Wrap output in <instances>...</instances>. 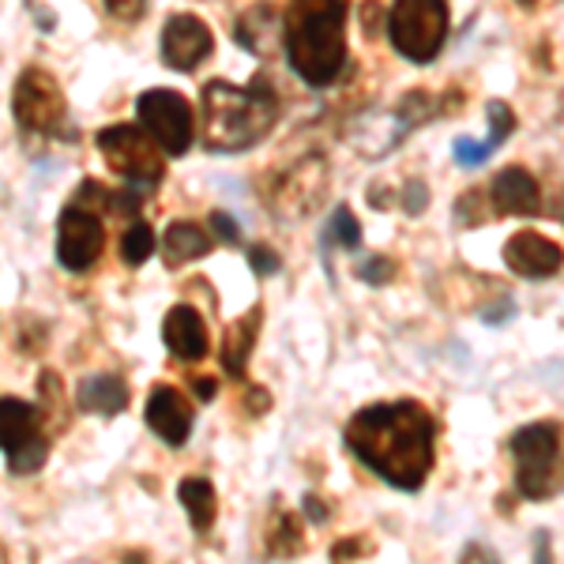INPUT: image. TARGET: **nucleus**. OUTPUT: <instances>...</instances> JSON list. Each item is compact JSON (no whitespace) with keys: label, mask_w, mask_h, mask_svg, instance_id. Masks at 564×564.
Listing matches in <instances>:
<instances>
[{"label":"nucleus","mask_w":564,"mask_h":564,"mask_svg":"<svg viewBox=\"0 0 564 564\" xmlns=\"http://www.w3.org/2000/svg\"><path fill=\"white\" fill-rule=\"evenodd\" d=\"M358 279L369 282V286H384V282L395 279V260L388 257H366L358 263Z\"/></svg>","instance_id":"obj_26"},{"label":"nucleus","mask_w":564,"mask_h":564,"mask_svg":"<svg viewBox=\"0 0 564 564\" xmlns=\"http://www.w3.org/2000/svg\"><path fill=\"white\" fill-rule=\"evenodd\" d=\"M106 245V230L102 218L90 212L87 204H72L61 212L57 223V260L61 268L72 271V275H84L98 263Z\"/></svg>","instance_id":"obj_9"},{"label":"nucleus","mask_w":564,"mask_h":564,"mask_svg":"<svg viewBox=\"0 0 564 564\" xmlns=\"http://www.w3.org/2000/svg\"><path fill=\"white\" fill-rule=\"evenodd\" d=\"M181 505H185L188 520H193L196 531H212L215 516H218V497H215V486L207 478H185L177 489Z\"/></svg>","instance_id":"obj_21"},{"label":"nucleus","mask_w":564,"mask_h":564,"mask_svg":"<svg viewBox=\"0 0 564 564\" xmlns=\"http://www.w3.org/2000/svg\"><path fill=\"white\" fill-rule=\"evenodd\" d=\"M95 143H98V151H102L106 166L113 170V174H121L129 185L154 188L166 177L162 148L143 129H135V124H109V129L95 135Z\"/></svg>","instance_id":"obj_6"},{"label":"nucleus","mask_w":564,"mask_h":564,"mask_svg":"<svg viewBox=\"0 0 564 564\" xmlns=\"http://www.w3.org/2000/svg\"><path fill=\"white\" fill-rule=\"evenodd\" d=\"M324 193H327L324 159H305L279 177L275 193H271V212L279 218H286V223H297V218L313 215L316 207H321Z\"/></svg>","instance_id":"obj_10"},{"label":"nucleus","mask_w":564,"mask_h":564,"mask_svg":"<svg viewBox=\"0 0 564 564\" xmlns=\"http://www.w3.org/2000/svg\"><path fill=\"white\" fill-rule=\"evenodd\" d=\"M358 553H366V542H361V539H354V542H335V545H332V557H335V561L358 557Z\"/></svg>","instance_id":"obj_35"},{"label":"nucleus","mask_w":564,"mask_h":564,"mask_svg":"<svg viewBox=\"0 0 564 564\" xmlns=\"http://www.w3.org/2000/svg\"><path fill=\"white\" fill-rule=\"evenodd\" d=\"M399 204H403L406 215H422L430 207V188L422 181H406V188L399 193Z\"/></svg>","instance_id":"obj_29"},{"label":"nucleus","mask_w":564,"mask_h":564,"mask_svg":"<svg viewBox=\"0 0 564 564\" xmlns=\"http://www.w3.org/2000/svg\"><path fill=\"white\" fill-rule=\"evenodd\" d=\"M286 61L308 87H327L347 65V0H290Z\"/></svg>","instance_id":"obj_2"},{"label":"nucleus","mask_w":564,"mask_h":564,"mask_svg":"<svg viewBox=\"0 0 564 564\" xmlns=\"http://www.w3.org/2000/svg\"><path fill=\"white\" fill-rule=\"evenodd\" d=\"M135 109H140L143 132H148L162 151L174 154V159L177 154H188V148H193V140H196V117L185 95L154 87V90H143Z\"/></svg>","instance_id":"obj_7"},{"label":"nucleus","mask_w":564,"mask_h":564,"mask_svg":"<svg viewBox=\"0 0 564 564\" xmlns=\"http://www.w3.org/2000/svg\"><path fill=\"white\" fill-rule=\"evenodd\" d=\"M489 143L494 148H500V143L512 135V129H516V117H512V109H508L505 102H489Z\"/></svg>","instance_id":"obj_25"},{"label":"nucleus","mask_w":564,"mask_h":564,"mask_svg":"<svg viewBox=\"0 0 564 564\" xmlns=\"http://www.w3.org/2000/svg\"><path fill=\"white\" fill-rule=\"evenodd\" d=\"M106 8H109V15H113V20L135 23L143 12H148V0H106Z\"/></svg>","instance_id":"obj_31"},{"label":"nucleus","mask_w":564,"mask_h":564,"mask_svg":"<svg viewBox=\"0 0 564 564\" xmlns=\"http://www.w3.org/2000/svg\"><path fill=\"white\" fill-rule=\"evenodd\" d=\"M505 263L520 279H550L561 271V245L534 230H520L505 241Z\"/></svg>","instance_id":"obj_13"},{"label":"nucleus","mask_w":564,"mask_h":564,"mask_svg":"<svg viewBox=\"0 0 564 564\" xmlns=\"http://www.w3.org/2000/svg\"><path fill=\"white\" fill-rule=\"evenodd\" d=\"M143 414H148L151 430L159 433V441H166L170 448H181V444L188 441V433H193V422H196L193 403H188V399L170 384L151 388L148 411Z\"/></svg>","instance_id":"obj_12"},{"label":"nucleus","mask_w":564,"mask_h":564,"mask_svg":"<svg viewBox=\"0 0 564 564\" xmlns=\"http://www.w3.org/2000/svg\"><path fill=\"white\" fill-rule=\"evenodd\" d=\"M494 204H497L500 215H523V218L539 215L542 212L539 181L520 166L500 170V174L494 177Z\"/></svg>","instance_id":"obj_15"},{"label":"nucleus","mask_w":564,"mask_h":564,"mask_svg":"<svg viewBox=\"0 0 564 564\" xmlns=\"http://www.w3.org/2000/svg\"><path fill=\"white\" fill-rule=\"evenodd\" d=\"M516 486L527 500H553L561 494V430L550 422L523 425L512 436Z\"/></svg>","instance_id":"obj_4"},{"label":"nucleus","mask_w":564,"mask_h":564,"mask_svg":"<svg viewBox=\"0 0 564 564\" xmlns=\"http://www.w3.org/2000/svg\"><path fill=\"white\" fill-rule=\"evenodd\" d=\"M279 34H282V23H279V12L271 4L249 8L238 23V42L249 53H257V57H271V53L279 50Z\"/></svg>","instance_id":"obj_19"},{"label":"nucleus","mask_w":564,"mask_h":564,"mask_svg":"<svg viewBox=\"0 0 564 564\" xmlns=\"http://www.w3.org/2000/svg\"><path fill=\"white\" fill-rule=\"evenodd\" d=\"M12 109H15L20 129H26V132H39V135L65 132V117H68L65 90H61V84L45 68L23 72L20 84H15V95H12Z\"/></svg>","instance_id":"obj_8"},{"label":"nucleus","mask_w":564,"mask_h":564,"mask_svg":"<svg viewBox=\"0 0 564 564\" xmlns=\"http://www.w3.org/2000/svg\"><path fill=\"white\" fill-rule=\"evenodd\" d=\"M380 23H384V8H380L377 0H366V4H361V31H366L369 39H377Z\"/></svg>","instance_id":"obj_33"},{"label":"nucleus","mask_w":564,"mask_h":564,"mask_svg":"<svg viewBox=\"0 0 564 564\" xmlns=\"http://www.w3.org/2000/svg\"><path fill=\"white\" fill-rule=\"evenodd\" d=\"M45 459H50V441L39 436V441H31L26 448L8 452V470H12L15 478H26V475H34V470H42Z\"/></svg>","instance_id":"obj_23"},{"label":"nucleus","mask_w":564,"mask_h":564,"mask_svg":"<svg viewBox=\"0 0 564 564\" xmlns=\"http://www.w3.org/2000/svg\"><path fill=\"white\" fill-rule=\"evenodd\" d=\"M249 263H252V271L263 275V279L275 275V271L282 268V260L268 249V245H252V249H249Z\"/></svg>","instance_id":"obj_30"},{"label":"nucleus","mask_w":564,"mask_h":564,"mask_svg":"<svg viewBox=\"0 0 564 564\" xmlns=\"http://www.w3.org/2000/svg\"><path fill=\"white\" fill-rule=\"evenodd\" d=\"M162 339H166V350L174 354L177 361H204L207 350H212L207 324L193 305L170 308L166 321H162Z\"/></svg>","instance_id":"obj_14"},{"label":"nucleus","mask_w":564,"mask_h":564,"mask_svg":"<svg viewBox=\"0 0 564 564\" xmlns=\"http://www.w3.org/2000/svg\"><path fill=\"white\" fill-rule=\"evenodd\" d=\"M109 199V207H113L117 215H135L140 212V196L135 193H106Z\"/></svg>","instance_id":"obj_34"},{"label":"nucleus","mask_w":564,"mask_h":564,"mask_svg":"<svg viewBox=\"0 0 564 564\" xmlns=\"http://www.w3.org/2000/svg\"><path fill=\"white\" fill-rule=\"evenodd\" d=\"M305 516H313L316 523L327 520V508L321 505V497H305Z\"/></svg>","instance_id":"obj_36"},{"label":"nucleus","mask_w":564,"mask_h":564,"mask_svg":"<svg viewBox=\"0 0 564 564\" xmlns=\"http://www.w3.org/2000/svg\"><path fill=\"white\" fill-rule=\"evenodd\" d=\"M260 316H263V308L252 305V313H245L241 321L230 327V335H226V343H223V366H226V372H230V377H241L245 366H249L252 343H257V335H260Z\"/></svg>","instance_id":"obj_20"},{"label":"nucleus","mask_w":564,"mask_h":564,"mask_svg":"<svg viewBox=\"0 0 564 564\" xmlns=\"http://www.w3.org/2000/svg\"><path fill=\"white\" fill-rule=\"evenodd\" d=\"M497 148L489 140H481V143H475V140H456V162L459 166H481V162L489 159Z\"/></svg>","instance_id":"obj_28"},{"label":"nucleus","mask_w":564,"mask_h":564,"mask_svg":"<svg viewBox=\"0 0 564 564\" xmlns=\"http://www.w3.org/2000/svg\"><path fill=\"white\" fill-rule=\"evenodd\" d=\"M193 388H196V395H199V399H212V395H215V380H212V377H196V380H193Z\"/></svg>","instance_id":"obj_37"},{"label":"nucleus","mask_w":564,"mask_h":564,"mask_svg":"<svg viewBox=\"0 0 564 564\" xmlns=\"http://www.w3.org/2000/svg\"><path fill=\"white\" fill-rule=\"evenodd\" d=\"M279 121V95L268 76H257L249 87H234L226 79L204 87V140L212 151H249Z\"/></svg>","instance_id":"obj_3"},{"label":"nucleus","mask_w":564,"mask_h":564,"mask_svg":"<svg viewBox=\"0 0 564 564\" xmlns=\"http://www.w3.org/2000/svg\"><path fill=\"white\" fill-rule=\"evenodd\" d=\"M215 39L212 26H207L199 15H174L162 31V61H166L174 72H193L212 57Z\"/></svg>","instance_id":"obj_11"},{"label":"nucleus","mask_w":564,"mask_h":564,"mask_svg":"<svg viewBox=\"0 0 564 564\" xmlns=\"http://www.w3.org/2000/svg\"><path fill=\"white\" fill-rule=\"evenodd\" d=\"M212 230H215V238H223V245H238L241 241V234H238V223H234L226 212H215L212 215Z\"/></svg>","instance_id":"obj_32"},{"label":"nucleus","mask_w":564,"mask_h":564,"mask_svg":"<svg viewBox=\"0 0 564 564\" xmlns=\"http://www.w3.org/2000/svg\"><path fill=\"white\" fill-rule=\"evenodd\" d=\"M39 436V406H31L26 399H0V448L20 452Z\"/></svg>","instance_id":"obj_17"},{"label":"nucleus","mask_w":564,"mask_h":564,"mask_svg":"<svg viewBox=\"0 0 564 564\" xmlns=\"http://www.w3.org/2000/svg\"><path fill=\"white\" fill-rule=\"evenodd\" d=\"M207 252H212V234L199 230L188 218L170 223L166 234H162V263H166L170 271L185 268L188 260H199V257H207Z\"/></svg>","instance_id":"obj_16"},{"label":"nucleus","mask_w":564,"mask_h":564,"mask_svg":"<svg viewBox=\"0 0 564 564\" xmlns=\"http://www.w3.org/2000/svg\"><path fill=\"white\" fill-rule=\"evenodd\" d=\"M391 45L414 65H430L448 39V4L444 0H395L388 15Z\"/></svg>","instance_id":"obj_5"},{"label":"nucleus","mask_w":564,"mask_h":564,"mask_svg":"<svg viewBox=\"0 0 564 564\" xmlns=\"http://www.w3.org/2000/svg\"><path fill=\"white\" fill-rule=\"evenodd\" d=\"M129 406V384L113 372H102V377H87L79 384V411L98 414V417H117Z\"/></svg>","instance_id":"obj_18"},{"label":"nucleus","mask_w":564,"mask_h":564,"mask_svg":"<svg viewBox=\"0 0 564 564\" xmlns=\"http://www.w3.org/2000/svg\"><path fill=\"white\" fill-rule=\"evenodd\" d=\"M302 550V531H297V520L294 516H282V531L271 534V553L279 557H290V553Z\"/></svg>","instance_id":"obj_27"},{"label":"nucleus","mask_w":564,"mask_h":564,"mask_svg":"<svg viewBox=\"0 0 564 564\" xmlns=\"http://www.w3.org/2000/svg\"><path fill=\"white\" fill-rule=\"evenodd\" d=\"M347 448L372 475H380L395 489L425 486L433 470V441L436 422L417 399H395V403L361 406L347 422Z\"/></svg>","instance_id":"obj_1"},{"label":"nucleus","mask_w":564,"mask_h":564,"mask_svg":"<svg viewBox=\"0 0 564 564\" xmlns=\"http://www.w3.org/2000/svg\"><path fill=\"white\" fill-rule=\"evenodd\" d=\"M324 238H327V245H339V249H358V245H361V226H358V218L350 215V207H339V212L332 215Z\"/></svg>","instance_id":"obj_24"},{"label":"nucleus","mask_w":564,"mask_h":564,"mask_svg":"<svg viewBox=\"0 0 564 564\" xmlns=\"http://www.w3.org/2000/svg\"><path fill=\"white\" fill-rule=\"evenodd\" d=\"M151 252H154V230L148 223H132L121 238V260L129 268H140V263L151 260Z\"/></svg>","instance_id":"obj_22"}]
</instances>
